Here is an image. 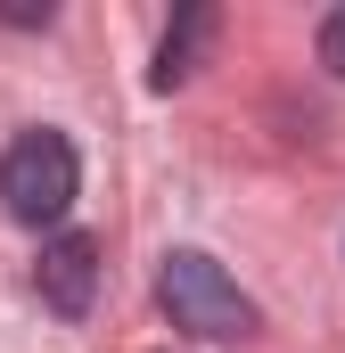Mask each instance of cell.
I'll use <instances>...</instances> for the list:
<instances>
[{
	"label": "cell",
	"instance_id": "obj_1",
	"mask_svg": "<svg viewBox=\"0 0 345 353\" xmlns=\"http://www.w3.org/2000/svg\"><path fill=\"white\" fill-rule=\"evenodd\" d=\"M157 304L172 312V329H189V337H255V304H247V288L230 279V271L214 263V255H197V247H172L165 271H157Z\"/></svg>",
	"mask_w": 345,
	"mask_h": 353
},
{
	"label": "cell",
	"instance_id": "obj_2",
	"mask_svg": "<svg viewBox=\"0 0 345 353\" xmlns=\"http://www.w3.org/2000/svg\"><path fill=\"white\" fill-rule=\"evenodd\" d=\"M75 189H83V165H75V140L66 132H17L8 157H0V197L25 230H50L75 214Z\"/></svg>",
	"mask_w": 345,
	"mask_h": 353
},
{
	"label": "cell",
	"instance_id": "obj_3",
	"mask_svg": "<svg viewBox=\"0 0 345 353\" xmlns=\"http://www.w3.org/2000/svg\"><path fill=\"white\" fill-rule=\"evenodd\" d=\"M33 279H41V304H50L58 321H83L90 296H99V239H83V230H58V239L41 247Z\"/></svg>",
	"mask_w": 345,
	"mask_h": 353
},
{
	"label": "cell",
	"instance_id": "obj_4",
	"mask_svg": "<svg viewBox=\"0 0 345 353\" xmlns=\"http://www.w3.org/2000/svg\"><path fill=\"white\" fill-rule=\"evenodd\" d=\"M214 41V8H181V25L165 33V50H157V90H172V83H189L197 74V50Z\"/></svg>",
	"mask_w": 345,
	"mask_h": 353
},
{
	"label": "cell",
	"instance_id": "obj_5",
	"mask_svg": "<svg viewBox=\"0 0 345 353\" xmlns=\"http://www.w3.org/2000/svg\"><path fill=\"white\" fill-rule=\"evenodd\" d=\"M321 66L345 83V8H329V17H321Z\"/></svg>",
	"mask_w": 345,
	"mask_h": 353
}]
</instances>
